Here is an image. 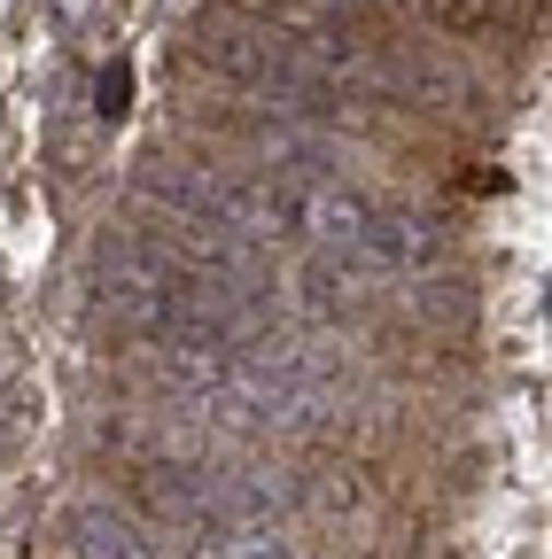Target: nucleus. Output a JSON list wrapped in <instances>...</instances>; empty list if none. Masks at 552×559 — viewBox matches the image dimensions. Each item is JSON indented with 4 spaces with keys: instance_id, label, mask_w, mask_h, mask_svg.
Masks as SVG:
<instances>
[{
    "instance_id": "nucleus-1",
    "label": "nucleus",
    "mask_w": 552,
    "mask_h": 559,
    "mask_svg": "<svg viewBox=\"0 0 552 559\" xmlns=\"http://www.w3.org/2000/svg\"><path fill=\"white\" fill-rule=\"evenodd\" d=\"M179 288H187V272H179L156 241H141V234H109V241L86 257V304H94L109 326H125V334H164Z\"/></svg>"
},
{
    "instance_id": "nucleus-2",
    "label": "nucleus",
    "mask_w": 552,
    "mask_h": 559,
    "mask_svg": "<svg viewBox=\"0 0 552 559\" xmlns=\"http://www.w3.org/2000/svg\"><path fill=\"white\" fill-rule=\"evenodd\" d=\"M296 234L304 241H319L334 264H366V234H374V202L359 194V187H334V179H319V187H304L296 194Z\"/></svg>"
},
{
    "instance_id": "nucleus-3",
    "label": "nucleus",
    "mask_w": 552,
    "mask_h": 559,
    "mask_svg": "<svg viewBox=\"0 0 552 559\" xmlns=\"http://www.w3.org/2000/svg\"><path fill=\"white\" fill-rule=\"evenodd\" d=\"M444 257V241L421 226V218H404V210H381L374 202V234H366V264L359 272H428Z\"/></svg>"
},
{
    "instance_id": "nucleus-4",
    "label": "nucleus",
    "mask_w": 552,
    "mask_h": 559,
    "mask_svg": "<svg viewBox=\"0 0 552 559\" xmlns=\"http://www.w3.org/2000/svg\"><path fill=\"white\" fill-rule=\"evenodd\" d=\"M71 559H156V544L117 506H79L71 513Z\"/></svg>"
},
{
    "instance_id": "nucleus-5",
    "label": "nucleus",
    "mask_w": 552,
    "mask_h": 559,
    "mask_svg": "<svg viewBox=\"0 0 552 559\" xmlns=\"http://www.w3.org/2000/svg\"><path fill=\"white\" fill-rule=\"evenodd\" d=\"M436 32H459V39H474V32H491L498 16H506V0H412Z\"/></svg>"
},
{
    "instance_id": "nucleus-6",
    "label": "nucleus",
    "mask_w": 552,
    "mask_h": 559,
    "mask_svg": "<svg viewBox=\"0 0 552 559\" xmlns=\"http://www.w3.org/2000/svg\"><path fill=\"white\" fill-rule=\"evenodd\" d=\"M32 428H39V396H24V389L0 396V451H9L16 436H32Z\"/></svg>"
},
{
    "instance_id": "nucleus-7",
    "label": "nucleus",
    "mask_w": 552,
    "mask_h": 559,
    "mask_svg": "<svg viewBox=\"0 0 552 559\" xmlns=\"http://www.w3.org/2000/svg\"><path fill=\"white\" fill-rule=\"evenodd\" d=\"M94 94H102V102H94L102 117H125V109H132V70H125V62H109V70H102V86H94Z\"/></svg>"
},
{
    "instance_id": "nucleus-8",
    "label": "nucleus",
    "mask_w": 552,
    "mask_h": 559,
    "mask_svg": "<svg viewBox=\"0 0 552 559\" xmlns=\"http://www.w3.org/2000/svg\"><path fill=\"white\" fill-rule=\"evenodd\" d=\"M234 9H249V16H272V24H281V16H296V9H304V0H234Z\"/></svg>"
},
{
    "instance_id": "nucleus-9",
    "label": "nucleus",
    "mask_w": 552,
    "mask_h": 559,
    "mask_svg": "<svg viewBox=\"0 0 552 559\" xmlns=\"http://www.w3.org/2000/svg\"><path fill=\"white\" fill-rule=\"evenodd\" d=\"M86 9H94V0H55V16H62V24H79Z\"/></svg>"
}]
</instances>
